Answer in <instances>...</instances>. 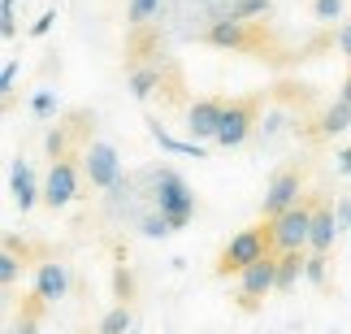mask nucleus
Here are the masks:
<instances>
[{
  "instance_id": "1",
  "label": "nucleus",
  "mask_w": 351,
  "mask_h": 334,
  "mask_svg": "<svg viewBox=\"0 0 351 334\" xmlns=\"http://www.w3.org/2000/svg\"><path fill=\"white\" fill-rule=\"evenodd\" d=\"M147 182H152V204L156 213L169 222V230H182L186 222L195 217V195H191V187H186V178L178 169H147L143 174Z\"/></svg>"
},
{
  "instance_id": "2",
  "label": "nucleus",
  "mask_w": 351,
  "mask_h": 334,
  "mask_svg": "<svg viewBox=\"0 0 351 334\" xmlns=\"http://www.w3.org/2000/svg\"><path fill=\"white\" fill-rule=\"evenodd\" d=\"M269 248H274V230H265V226L239 230V235L230 239V243H226V252H221V265H217V270H221V274H243L247 265L265 261V257H269Z\"/></svg>"
},
{
  "instance_id": "3",
  "label": "nucleus",
  "mask_w": 351,
  "mask_h": 334,
  "mask_svg": "<svg viewBox=\"0 0 351 334\" xmlns=\"http://www.w3.org/2000/svg\"><path fill=\"white\" fill-rule=\"evenodd\" d=\"M274 248L278 252H300V248H308V239H313V213H308L304 204H295V208H287L282 217H274Z\"/></svg>"
},
{
  "instance_id": "4",
  "label": "nucleus",
  "mask_w": 351,
  "mask_h": 334,
  "mask_svg": "<svg viewBox=\"0 0 351 334\" xmlns=\"http://www.w3.org/2000/svg\"><path fill=\"white\" fill-rule=\"evenodd\" d=\"M83 169H87V182L100 187V191H113V187L121 182V161H117V148L113 143L96 139L83 156Z\"/></svg>"
},
{
  "instance_id": "5",
  "label": "nucleus",
  "mask_w": 351,
  "mask_h": 334,
  "mask_svg": "<svg viewBox=\"0 0 351 334\" xmlns=\"http://www.w3.org/2000/svg\"><path fill=\"white\" fill-rule=\"evenodd\" d=\"M269 291H278V261L274 257L256 261V265H247V270L239 274V296H243V304L265 300Z\"/></svg>"
},
{
  "instance_id": "6",
  "label": "nucleus",
  "mask_w": 351,
  "mask_h": 334,
  "mask_svg": "<svg viewBox=\"0 0 351 334\" xmlns=\"http://www.w3.org/2000/svg\"><path fill=\"white\" fill-rule=\"evenodd\" d=\"M300 204V174L295 169H282V174H274V182L265 187V217L274 222V217H282L287 208H295Z\"/></svg>"
},
{
  "instance_id": "7",
  "label": "nucleus",
  "mask_w": 351,
  "mask_h": 334,
  "mask_svg": "<svg viewBox=\"0 0 351 334\" xmlns=\"http://www.w3.org/2000/svg\"><path fill=\"white\" fill-rule=\"evenodd\" d=\"M221 117H226V104L221 100H195L186 109V130H191L195 143H213L221 130Z\"/></svg>"
},
{
  "instance_id": "8",
  "label": "nucleus",
  "mask_w": 351,
  "mask_h": 334,
  "mask_svg": "<svg viewBox=\"0 0 351 334\" xmlns=\"http://www.w3.org/2000/svg\"><path fill=\"white\" fill-rule=\"evenodd\" d=\"M252 126H256V113H252V104H226V117H221V130H217V148H239V143H247L252 135Z\"/></svg>"
},
{
  "instance_id": "9",
  "label": "nucleus",
  "mask_w": 351,
  "mask_h": 334,
  "mask_svg": "<svg viewBox=\"0 0 351 334\" xmlns=\"http://www.w3.org/2000/svg\"><path fill=\"white\" fill-rule=\"evenodd\" d=\"M74 191H78L74 165H70V161H52L48 182H44V204H48V208H65V204L74 200Z\"/></svg>"
},
{
  "instance_id": "10",
  "label": "nucleus",
  "mask_w": 351,
  "mask_h": 334,
  "mask_svg": "<svg viewBox=\"0 0 351 334\" xmlns=\"http://www.w3.org/2000/svg\"><path fill=\"white\" fill-rule=\"evenodd\" d=\"M9 195H13V204H18L22 213L35 208V200L44 195V191L35 187V169H31V161H22V156H13V165H9Z\"/></svg>"
},
{
  "instance_id": "11",
  "label": "nucleus",
  "mask_w": 351,
  "mask_h": 334,
  "mask_svg": "<svg viewBox=\"0 0 351 334\" xmlns=\"http://www.w3.org/2000/svg\"><path fill=\"white\" fill-rule=\"evenodd\" d=\"M65 291H70V270H65V265L48 261V265H39V270H35V296L44 300V304L65 300Z\"/></svg>"
},
{
  "instance_id": "12",
  "label": "nucleus",
  "mask_w": 351,
  "mask_h": 334,
  "mask_svg": "<svg viewBox=\"0 0 351 334\" xmlns=\"http://www.w3.org/2000/svg\"><path fill=\"white\" fill-rule=\"evenodd\" d=\"M204 9L213 22H247L269 9V0H204Z\"/></svg>"
},
{
  "instance_id": "13",
  "label": "nucleus",
  "mask_w": 351,
  "mask_h": 334,
  "mask_svg": "<svg viewBox=\"0 0 351 334\" xmlns=\"http://www.w3.org/2000/svg\"><path fill=\"white\" fill-rule=\"evenodd\" d=\"M334 239H339V222H334V208H317L313 213V239H308V248L317 252V257H326L334 248Z\"/></svg>"
},
{
  "instance_id": "14",
  "label": "nucleus",
  "mask_w": 351,
  "mask_h": 334,
  "mask_svg": "<svg viewBox=\"0 0 351 334\" xmlns=\"http://www.w3.org/2000/svg\"><path fill=\"white\" fill-rule=\"evenodd\" d=\"M147 130H152V139H156L165 152H173V156H195V161H204V156H208L204 143H195V139H191V143H186V139H173L160 122H147Z\"/></svg>"
},
{
  "instance_id": "15",
  "label": "nucleus",
  "mask_w": 351,
  "mask_h": 334,
  "mask_svg": "<svg viewBox=\"0 0 351 334\" xmlns=\"http://www.w3.org/2000/svg\"><path fill=\"white\" fill-rule=\"evenodd\" d=\"M208 44L213 48H243L247 44V31H243V22H213L208 26Z\"/></svg>"
},
{
  "instance_id": "16",
  "label": "nucleus",
  "mask_w": 351,
  "mask_h": 334,
  "mask_svg": "<svg viewBox=\"0 0 351 334\" xmlns=\"http://www.w3.org/2000/svg\"><path fill=\"white\" fill-rule=\"evenodd\" d=\"M347 126H351V104H347V100H334L330 109L321 113V122H317L321 135H343Z\"/></svg>"
},
{
  "instance_id": "17",
  "label": "nucleus",
  "mask_w": 351,
  "mask_h": 334,
  "mask_svg": "<svg viewBox=\"0 0 351 334\" xmlns=\"http://www.w3.org/2000/svg\"><path fill=\"white\" fill-rule=\"evenodd\" d=\"M300 270H304V257H300V252H282V257H278V291H295Z\"/></svg>"
},
{
  "instance_id": "18",
  "label": "nucleus",
  "mask_w": 351,
  "mask_h": 334,
  "mask_svg": "<svg viewBox=\"0 0 351 334\" xmlns=\"http://www.w3.org/2000/svg\"><path fill=\"white\" fill-rule=\"evenodd\" d=\"M130 330H134V317H130L126 304L109 309V313H104V322H100V334H130Z\"/></svg>"
},
{
  "instance_id": "19",
  "label": "nucleus",
  "mask_w": 351,
  "mask_h": 334,
  "mask_svg": "<svg viewBox=\"0 0 351 334\" xmlns=\"http://www.w3.org/2000/svg\"><path fill=\"white\" fill-rule=\"evenodd\" d=\"M156 83H160V74H156V70H134V74H130V91H134V100H147Z\"/></svg>"
},
{
  "instance_id": "20",
  "label": "nucleus",
  "mask_w": 351,
  "mask_h": 334,
  "mask_svg": "<svg viewBox=\"0 0 351 334\" xmlns=\"http://www.w3.org/2000/svg\"><path fill=\"white\" fill-rule=\"evenodd\" d=\"M139 235H147V239H165V235H173V230H169V222L152 208V213H143V217H139Z\"/></svg>"
},
{
  "instance_id": "21",
  "label": "nucleus",
  "mask_w": 351,
  "mask_h": 334,
  "mask_svg": "<svg viewBox=\"0 0 351 334\" xmlns=\"http://www.w3.org/2000/svg\"><path fill=\"white\" fill-rule=\"evenodd\" d=\"M18 274H22V261H18V252H0V283H5V287H13V283H18Z\"/></svg>"
},
{
  "instance_id": "22",
  "label": "nucleus",
  "mask_w": 351,
  "mask_h": 334,
  "mask_svg": "<svg viewBox=\"0 0 351 334\" xmlns=\"http://www.w3.org/2000/svg\"><path fill=\"white\" fill-rule=\"evenodd\" d=\"M156 13H160V0H130V22H134V26L152 22Z\"/></svg>"
},
{
  "instance_id": "23",
  "label": "nucleus",
  "mask_w": 351,
  "mask_h": 334,
  "mask_svg": "<svg viewBox=\"0 0 351 334\" xmlns=\"http://www.w3.org/2000/svg\"><path fill=\"white\" fill-rule=\"evenodd\" d=\"M31 113L35 117H52V113H57V91H35V96H31Z\"/></svg>"
},
{
  "instance_id": "24",
  "label": "nucleus",
  "mask_w": 351,
  "mask_h": 334,
  "mask_svg": "<svg viewBox=\"0 0 351 334\" xmlns=\"http://www.w3.org/2000/svg\"><path fill=\"white\" fill-rule=\"evenodd\" d=\"M304 278H308L313 287H321V283H326V257H317V252H313V257L304 261Z\"/></svg>"
},
{
  "instance_id": "25",
  "label": "nucleus",
  "mask_w": 351,
  "mask_h": 334,
  "mask_svg": "<svg viewBox=\"0 0 351 334\" xmlns=\"http://www.w3.org/2000/svg\"><path fill=\"white\" fill-rule=\"evenodd\" d=\"M313 13H317V22H334L343 13V0H317Z\"/></svg>"
},
{
  "instance_id": "26",
  "label": "nucleus",
  "mask_w": 351,
  "mask_h": 334,
  "mask_svg": "<svg viewBox=\"0 0 351 334\" xmlns=\"http://www.w3.org/2000/svg\"><path fill=\"white\" fill-rule=\"evenodd\" d=\"M44 148H48V156H52V161H65V130H48Z\"/></svg>"
},
{
  "instance_id": "27",
  "label": "nucleus",
  "mask_w": 351,
  "mask_h": 334,
  "mask_svg": "<svg viewBox=\"0 0 351 334\" xmlns=\"http://www.w3.org/2000/svg\"><path fill=\"white\" fill-rule=\"evenodd\" d=\"M282 130H287V113H269L265 126H261V135H265V139H278Z\"/></svg>"
},
{
  "instance_id": "28",
  "label": "nucleus",
  "mask_w": 351,
  "mask_h": 334,
  "mask_svg": "<svg viewBox=\"0 0 351 334\" xmlns=\"http://www.w3.org/2000/svg\"><path fill=\"white\" fill-rule=\"evenodd\" d=\"M13 78H18V57H9L5 70H0V91H5V96L13 91Z\"/></svg>"
},
{
  "instance_id": "29",
  "label": "nucleus",
  "mask_w": 351,
  "mask_h": 334,
  "mask_svg": "<svg viewBox=\"0 0 351 334\" xmlns=\"http://www.w3.org/2000/svg\"><path fill=\"white\" fill-rule=\"evenodd\" d=\"M334 222H339V235L351 230V200H339V204H334Z\"/></svg>"
},
{
  "instance_id": "30",
  "label": "nucleus",
  "mask_w": 351,
  "mask_h": 334,
  "mask_svg": "<svg viewBox=\"0 0 351 334\" xmlns=\"http://www.w3.org/2000/svg\"><path fill=\"white\" fill-rule=\"evenodd\" d=\"M52 22H57V9H48L44 18H39V22L31 26V35H35V39H39V35H48V31H52Z\"/></svg>"
},
{
  "instance_id": "31",
  "label": "nucleus",
  "mask_w": 351,
  "mask_h": 334,
  "mask_svg": "<svg viewBox=\"0 0 351 334\" xmlns=\"http://www.w3.org/2000/svg\"><path fill=\"white\" fill-rule=\"evenodd\" d=\"M0 35H5V39L18 35V13H0Z\"/></svg>"
},
{
  "instance_id": "32",
  "label": "nucleus",
  "mask_w": 351,
  "mask_h": 334,
  "mask_svg": "<svg viewBox=\"0 0 351 334\" xmlns=\"http://www.w3.org/2000/svg\"><path fill=\"white\" fill-rule=\"evenodd\" d=\"M339 48H343V57L351 61V22H347L343 31H339Z\"/></svg>"
},
{
  "instance_id": "33",
  "label": "nucleus",
  "mask_w": 351,
  "mask_h": 334,
  "mask_svg": "<svg viewBox=\"0 0 351 334\" xmlns=\"http://www.w3.org/2000/svg\"><path fill=\"white\" fill-rule=\"evenodd\" d=\"M9 334H35V322H31V317H22L18 326H9Z\"/></svg>"
},
{
  "instance_id": "34",
  "label": "nucleus",
  "mask_w": 351,
  "mask_h": 334,
  "mask_svg": "<svg viewBox=\"0 0 351 334\" xmlns=\"http://www.w3.org/2000/svg\"><path fill=\"white\" fill-rule=\"evenodd\" d=\"M339 174H347V178H351V148L339 152Z\"/></svg>"
},
{
  "instance_id": "35",
  "label": "nucleus",
  "mask_w": 351,
  "mask_h": 334,
  "mask_svg": "<svg viewBox=\"0 0 351 334\" xmlns=\"http://www.w3.org/2000/svg\"><path fill=\"white\" fill-rule=\"evenodd\" d=\"M0 13H18V0H0Z\"/></svg>"
},
{
  "instance_id": "36",
  "label": "nucleus",
  "mask_w": 351,
  "mask_h": 334,
  "mask_svg": "<svg viewBox=\"0 0 351 334\" xmlns=\"http://www.w3.org/2000/svg\"><path fill=\"white\" fill-rule=\"evenodd\" d=\"M339 100H347V104H351V74H347V83H343V96H339Z\"/></svg>"
},
{
  "instance_id": "37",
  "label": "nucleus",
  "mask_w": 351,
  "mask_h": 334,
  "mask_svg": "<svg viewBox=\"0 0 351 334\" xmlns=\"http://www.w3.org/2000/svg\"><path fill=\"white\" fill-rule=\"evenodd\" d=\"M130 334H139V326H134V330H130Z\"/></svg>"
},
{
  "instance_id": "38",
  "label": "nucleus",
  "mask_w": 351,
  "mask_h": 334,
  "mask_svg": "<svg viewBox=\"0 0 351 334\" xmlns=\"http://www.w3.org/2000/svg\"><path fill=\"white\" fill-rule=\"evenodd\" d=\"M334 334H339V330H334Z\"/></svg>"
}]
</instances>
